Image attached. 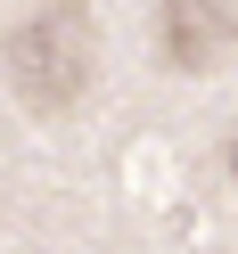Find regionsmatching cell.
Returning a JSON list of instances; mask_svg holds the SVG:
<instances>
[{"instance_id": "obj_2", "label": "cell", "mask_w": 238, "mask_h": 254, "mask_svg": "<svg viewBox=\"0 0 238 254\" xmlns=\"http://www.w3.org/2000/svg\"><path fill=\"white\" fill-rule=\"evenodd\" d=\"M230 41H238L230 0H156V58H164V66L205 74Z\"/></svg>"}, {"instance_id": "obj_1", "label": "cell", "mask_w": 238, "mask_h": 254, "mask_svg": "<svg viewBox=\"0 0 238 254\" xmlns=\"http://www.w3.org/2000/svg\"><path fill=\"white\" fill-rule=\"evenodd\" d=\"M99 74V50H90V17L82 0H41L33 17L8 33V82L33 115H66L74 99Z\"/></svg>"}]
</instances>
